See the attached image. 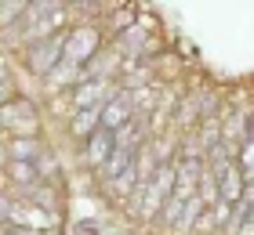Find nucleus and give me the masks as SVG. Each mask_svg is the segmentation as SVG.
<instances>
[{
	"label": "nucleus",
	"instance_id": "1",
	"mask_svg": "<svg viewBox=\"0 0 254 235\" xmlns=\"http://www.w3.org/2000/svg\"><path fill=\"white\" fill-rule=\"evenodd\" d=\"M196 7L0 0V47L69 185L131 235H254V69Z\"/></svg>",
	"mask_w": 254,
	"mask_h": 235
}]
</instances>
